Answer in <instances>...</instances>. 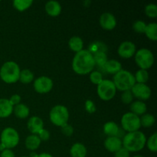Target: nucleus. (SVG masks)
<instances>
[{
	"label": "nucleus",
	"mask_w": 157,
	"mask_h": 157,
	"mask_svg": "<svg viewBox=\"0 0 157 157\" xmlns=\"http://www.w3.org/2000/svg\"><path fill=\"white\" fill-rule=\"evenodd\" d=\"M93 56L95 62V65H98L101 67H104L107 61H108L106 52H99V53L94 55Z\"/></svg>",
	"instance_id": "nucleus-31"
},
{
	"label": "nucleus",
	"mask_w": 157,
	"mask_h": 157,
	"mask_svg": "<svg viewBox=\"0 0 157 157\" xmlns=\"http://www.w3.org/2000/svg\"><path fill=\"white\" fill-rule=\"evenodd\" d=\"M33 3L32 0H14L13 7L19 12H24L29 9Z\"/></svg>",
	"instance_id": "nucleus-28"
},
{
	"label": "nucleus",
	"mask_w": 157,
	"mask_h": 157,
	"mask_svg": "<svg viewBox=\"0 0 157 157\" xmlns=\"http://www.w3.org/2000/svg\"><path fill=\"white\" fill-rule=\"evenodd\" d=\"M103 68L107 73L114 75L120 71L122 70V64L120 61H117V60H108Z\"/></svg>",
	"instance_id": "nucleus-18"
},
{
	"label": "nucleus",
	"mask_w": 157,
	"mask_h": 157,
	"mask_svg": "<svg viewBox=\"0 0 157 157\" xmlns=\"http://www.w3.org/2000/svg\"><path fill=\"white\" fill-rule=\"evenodd\" d=\"M6 147H5V146L3 145L2 144H1V143H0V151L2 152L3 150H6Z\"/></svg>",
	"instance_id": "nucleus-44"
},
{
	"label": "nucleus",
	"mask_w": 157,
	"mask_h": 157,
	"mask_svg": "<svg viewBox=\"0 0 157 157\" xmlns=\"http://www.w3.org/2000/svg\"><path fill=\"white\" fill-rule=\"evenodd\" d=\"M61 132L64 135L67 136H71L73 135L74 133V128L71 125H70L69 124H66L64 125H63L62 127H61Z\"/></svg>",
	"instance_id": "nucleus-37"
},
{
	"label": "nucleus",
	"mask_w": 157,
	"mask_h": 157,
	"mask_svg": "<svg viewBox=\"0 0 157 157\" xmlns=\"http://www.w3.org/2000/svg\"><path fill=\"white\" fill-rule=\"evenodd\" d=\"M37 135L41 141H48L50 139V133L46 129H42Z\"/></svg>",
	"instance_id": "nucleus-39"
},
{
	"label": "nucleus",
	"mask_w": 157,
	"mask_h": 157,
	"mask_svg": "<svg viewBox=\"0 0 157 157\" xmlns=\"http://www.w3.org/2000/svg\"><path fill=\"white\" fill-rule=\"evenodd\" d=\"M19 134L18 131L13 127H6L2 131L1 144L5 146L6 149L12 150V148L16 147L19 143Z\"/></svg>",
	"instance_id": "nucleus-8"
},
{
	"label": "nucleus",
	"mask_w": 157,
	"mask_h": 157,
	"mask_svg": "<svg viewBox=\"0 0 157 157\" xmlns=\"http://www.w3.org/2000/svg\"><path fill=\"white\" fill-rule=\"evenodd\" d=\"M147 137L143 132L135 131L126 133L122 140V145L129 152H139L145 147Z\"/></svg>",
	"instance_id": "nucleus-2"
},
{
	"label": "nucleus",
	"mask_w": 157,
	"mask_h": 157,
	"mask_svg": "<svg viewBox=\"0 0 157 157\" xmlns=\"http://www.w3.org/2000/svg\"><path fill=\"white\" fill-rule=\"evenodd\" d=\"M84 107H85L86 111L89 113H94L96 111V106H95L94 103L91 100H87L86 101Z\"/></svg>",
	"instance_id": "nucleus-38"
},
{
	"label": "nucleus",
	"mask_w": 157,
	"mask_h": 157,
	"mask_svg": "<svg viewBox=\"0 0 157 157\" xmlns=\"http://www.w3.org/2000/svg\"><path fill=\"white\" fill-rule=\"evenodd\" d=\"M0 157H15V153H13V151H12V150L6 149V150H3L2 152H1Z\"/></svg>",
	"instance_id": "nucleus-42"
},
{
	"label": "nucleus",
	"mask_w": 157,
	"mask_h": 157,
	"mask_svg": "<svg viewBox=\"0 0 157 157\" xmlns=\"http://www.w3.org/2000/svg\"><path fill=\"white\" fill-rule=\"evenodd\" d=\"M100 25L105 30H113L117 25V19L114 15L110 12H104L99 19Z\"/></svg>",
	"instance_id": "nucleus-13"
},
{
	"label": "nucleus",
	"mask_w": 157,
	"mask_h": 157,
	"mask_svg": "<svg viewBox=\"0 0 157 157\" xmlns=\"http://www.w3.org/2000/svg\"><path fill=\"white\" fill-rule=\"evenodd\" d=\"M133 157H144V156H142V155H135V156H133Z\"/></svg>",
	"instance_id": "nucleus-45"
},
{
	"label": "nucleus",
	"mask_w": 157,
	"mask_h": 157,
	"mask_svg": "<svg viewBox=\"0 0 157 157\" xmlns=\"http://www.w3.org/2000/svg\"><path fill=\"white\" fill-rule=\"evenodd\" d=\"M133 98H137L138 101H147L151 96V89L147 84L136 83L131 88Z\"/></svg>",
	"instance_id": "nucleus-11"
},
{
	"label": "nucleus",
	"mask_w": 157,
	"mask_h": 157,
	"mask_svg": "<svg viewBox=\"0 0 157 157\" xmlns=\"http://www.w3.org/2000/svg\"><path fill=\"white\" fill-rule=\"evenodd\" d=\"M9 100L10 104H12L13 107H15V105H18V104H19L20 103H21V96L15 94L12 95L10 98V99Z\"/></svg>",
	"instance_id": "nucleus-41"
},
{
	"label": "nucleus",
	"mask_w": 157,
	"mask_h": 157,
	"mask_svg": "<svg viewBox=\"0 0 157 157\" xmlns=\"http://www.w3.org/2000/svg\"><path fill=\"white\" fill-rule=\"evenodd\" d=\"M87 153L86 147L81 143L73 144L70 149V155L71 157H86Z\"/></svg>",
	"instance_id": "nucleus-20"
},
{
	"label": "nucleus",
	"mask_w": 157,
	"mask_h": 157,
	"mask_svg": "<svg viewBox=\"0 0 157 157\" xmlns=\"http://www.w3.org/2000/svg\"><path fill=\"white\" fill-rule=\"evenodd\" d=\"M120 127L114 121H108L105 123L103 127L104 133L108 136H117L119 132Z\"/></svg>",
	"instance_id": "nucleus-23"
},
{
	"label": "nucleus",
	"mask_w": 157,
	"mask_h": 157,
	"mask_svg": "<svg viewBox=\"0 0 157 157\" xmlns=\"http://www.w3.org/2000/svg\"><path fill=\"white\" fill-rule=\"evenodd\" d=\"M113 82L117 90L123 92L131 90L133 86L136 84L134 75L129 71L123 69L113 75Z\"/></svg>",
	"instance_id": "nucleus-4"
},
{
	"label": "nucleus",
	"mask_w": 157,
	"mask_h": 157,
	"mask_svg": "<svg viewBox=\"0 0 157 157\" xmlns=\"http://www.w3.org/2000/svg\"><path fill=\"white\" fill-rule=\"evenodd\" d=\"M27 127L32 134L37 135L42 129H44V122L39 117H31L27 123Z\"/></svg>",
	"instance_id": "nucleus-14"
},
{
	"label": "nucleus",
	"mask_w": 157,
	"mask_h": 157,
	"mask_svg": "<svg viewBox=\"0 0 157 157\" xmlns=\"http://www.w3.org/2000/svg\"><path fill=\"white\" fill-rule=\"evenodd\" d=\"M104 147L110 153H115L122 148V140L117 136H108L104 141Z\"/></svg>",
	"instance_id": "nucleus-15"
},
{
	"label": "nucleus",
	"mask_w": 157,
	"mask_h": 157,
	"mask_svg": "<svg viewBox=\"0 0 157 157\" xmlns=\"http://www.w3.org/2000/svg\"><path fill=\"white\" fill-rule=\"evenodd\" d=\"M133 96L132 94L131 90H126L121 94V101L124 104H130L133 101Z\"/></svg>",
	"instance_id": "nucleus-36"
},
{
	"label": "nucleus",
	"mask_w": 157,
	"mask_h": 157,
	"mask_svg": "<svg viewBox=\"0 0 157 157\" xmlns=\"http://www.w3.org/2000/svg\"><path fill=\"white\" fill-rule=\"evenodd\" d=\"M21 157H29V156H21Z\"/></svg>",
	"instance_id": "nucleus-46"
},
{
	"label": "nucleus",
	"mask_w": 157,
	"mask_h": 157,
	"mask_svg": "<svg viewBox=\"0 0 157 157\" xmlns=\"http://www.w3.org/2000/svg\"><path fill=\"white\" fill-rule=\"evenodd\" d=\"M136 83L140 84H146L149 80V73L147 70L140 69L136 72L134 75Z\"/></svg>",
	"instance_id": "nucleus-30"
},
{
	"label": "nucleus",
	"mask_w": 157,
	"mask_h": 157,
	"mask_svg": "<svg viewBox=\"0 0 157 157\" xmlns=\"http://www.w3.org/2000/svg\"><path fill=\"white\" fill-rule=\"evenodd\" d=\"M145 35L150 40L156 41L157 40V24L156 22H151L147 24L145 29Z\"/></svg>",
	"instance_id": "nucleus-25"
},
{
	"label": "nucleus",
	"mask_w": 157,
	"mask_h": 157,
	"mask_svg": "<svg viewBox=\"0 0 157 157\" xmlns=\"http://www.w3.org/2000/svg\"><path fill=\"white\" fill-rule=\"evenodd\" d=\"M122 129L127 133L138 131L141 127L140 117L136 116L131 112L124 113L121 121Z\"/></svg>",
	"instance_id": "nucleus-9"
},
{
	"label": "nucleus",
	"mask_w": 157,
	"mask_h": 157,
	"mask_svg": "<svg viewBox=\"0 0 157 157\" xmlns=\"http://www.w3.org/2000/svg\"><path fill=\"white\" fill-rule=\"evenodd\" d=\"M135 61L143 70H148L154 63V56L150 49L140 48L135 53Z\"/></svg>",
	"instance_id": "nucleus-6"
},
{
	"label": "nucleus",
	"mask_w": 157,
	"mask_h": 157,
	"mask_svg": "<svg viewBox=\"0 0 157 157\" xmlns=\"http://www.w3.org/2000/svg\"><path fill=\"white\" fill-rule=\"evenodd\" d=\"M34 89L38 94H47L53 88V81L47 76L37 78L34 81Z\"/></svg>",
	"instance_id": "nucleus-10"
},
{
	"label": "nucleus",
	"mask_w": 157,
	"mask_h": 157,
	"mask_svg": "<svg viewBox=\"0 0 157 157\" xmlns=\"http://www.w3.org/2000/svg\"><path fill=\"white\" fill-rule=\"evenodd\" d=\"M107 50V47L105 44L101 41H95L93 42L90 46H89L88 51L92 54V55H95L99 52H106Z\"/></svg>",
	"instance_id": "nucleus-29"
},
{
	"label": "nucleus",
	"mask_w": 157,
	"mask_h": 157,
	"mask_svg": "<svg viewBox=\"0 0 157 157\" xmlns=\"http://www.w3.org/2000/svg\"><path fill=\"white\" fill-rule=\"evenodd\" d=\"M68 46L71 50L78 53L84 48V41L81 37L73 36L69 39Z\"/></svg>",
	"instance_id": "nucleus-24"
},
{
	"label": "nucleus",
	"mask_w": 157,
	"mask_h": 157,
	"mask_svg": "<svg viewBox=\"0 0 157 157\" xmlns=\"http://www.w3.org/2000/svg\"><path fill=\"white\" fill-rule=\"evenodd\" d=\"M132 27H133V29L134 30L135 32L139 34H143L145 32L147 24H146L145 21H142V20H136V21L133 22Z\"/></svg>",
	"instance_id": "nucleus-34"
},
{
	"label": "nucleus",
	"mask_w": 157,
	"mask_h": 157,
	"mask_svg": "<svg viewBox=\"0 0 157 157\" xmlns=\"http://www.w3.org/2000/svg\"><path fill=\"white\" fill-rule=\"evenodd\" d=\"M34 78H35V75L33 72L29 69H23L20 72L19 81H21L23 84H29L34 81Z\"/></svg>",
	"instance_id": "nucleus-27"
},
{
	"label": "nucleus",
	"mask_w": 157,
	"mask_h": 157,
	"mask_svg": "<svg viewBox=\"0 0 157 157\" xmlns=\"http://www.w3.org/2000/svg\"><path fill=\"white\" fill-rule=\"evenodd\" d=\"M147 110V104L141 101H136L134 102H132L130 104V110L131 113H134L136 116H142L144 113H146Z\"/></svg>",
	"instance_id": "nucleus-21"
},
{
	"label": "nucleus",
	"mask_w": 157,
	"mask_h": 157,
	"mask_svg": "<svg viewBox=\"0 0 157 157\" xmlns=\"http://www.w3.org/2000/svg\"><path fill=\"white\" fill-rule=\"evenodd\" d=\"M97 91L99 98L104 101L113 99L117 94V88L111 80H103L98 85Z\"/></svg>",
	"instance_id": "nucleus-7"
},
{
	"label": "nucleus",
	"mask_w": 157,
	"mask_h": 157,
	"mask_svg": "<svg viewBox=\"0 0 157 157\" xmlns=\"http://www.w3.org/2000/svg\"><path fill=\"white\" fill-rule=\"evenodd\" d=\"M136 52V48L134 43L130 41H123L119 45L117 49V53L119 56L122 58L128 59L134 56Z\"/></svg>",
	"instance_id": "nucleus-12"
},
{
	"label": "nucleus",
	"mask_w": 157,
	"mask_h": 157,
	"mask_svg": "<svg viewBox=\"0 0 157 157\" xmlns=\"http://www.w3.org/2000/svg\"><path fill=\"white\" fill-rule=\"evenodd\" d=\"M41 140L36 134H31L28 136L25 139V147L28 150H31V151H35L41 145Z\"/></svg>",
	"instance_id": "nucleus-19"
},
{
	"label": "nucleus",
	"mask_w": 157,
	"mask_h": 157,
	"mask_svg": "<svg viewBox=\"0 0 157 157\" xmlns=\"http://www.w3.org/2000/svg\"><path fill=\"white\" fill-rule=\"evenodd\" d=\"M36 157H53L52 154L50 153H40V154L37 155Z\"/></svg>",
	"instance_id": "nucleus-43"
},
{
	"label": "nucleus",
	"mask_w": 157,
	"mask_h": 157,
	"mask_svg": "<svg viewBox=\"0 0 157 157\" xmlns=\"http://www.w3.org/2000/svg\"><path fill=\"white\" fill-rule=\"evenodd\" d=\"M13 113V106L9 99L0 98V118L9 117Z\"/></svg>",
	"instance_id": "nucleus-17"
},
{
	"label": "nucleus",
	"mask_w": 157,
	"mask_h": 157,
	"mask_svg": "<svg viewBox=\"0 0 157 157\" xmlns=\"http://www.w3.org/2000/svg\"><path fill=\"white\" fill-rule=\"evenodd\" d=\"M90 80L94 84L98 85L103 81V75L98 71H92L90 73Z\"/></svg>",
	"instance_id": "nucleus-35"
},
{
	"label": "nucleus",
	"mask_w": 157,
	"mask_h": 157,
	"mask_svg": "<svg viewBox=\"0 0 157 157\" xmlns=\"http://www.w3.org/2000/svg\"><path fill=\"white\" fill-rule=\"evenodd\" d=\"M13 113L19 119H25L29 117V113H30V110L27 105L20 103L18 105L13 107Z\"/></svg>",
	"instance_id": "nucleus-22"
},
{
	"label": "nucleus",
	"mask_w": 157,
	"mask_h": 157,
	"mask_svg": "<svg viewBox=\"0 0 157 157\" xmlns=\"http://www.w3.org/2000/svg\"><path fill=\"white\" fill-rule=\"evenodd\" d=\"M46 13L48 15L52 17H56L61 14V6L58 2L55 0H51L46 2L44 6Z\"/></svg>",
	"instance_id": "nucleus-16"
},
{
	"label": "nucleus",
	"mask_w": 157,
	"mask_h": 157,
	"mask_svg": "<svg viewBox=\"0 0 157 157\" xmlns=\"http://www.w3.org/2000/svg\"><path fill=\"white\" fill-rule=\"evenodd\" d=\"M21 70L16 62L6 61L0 68V78L6 84H14L19 81Z\"/></svg>",
	"instance_id": "nucleus-3"
},
{
	"label": "nucleus",
	"mask_w": 157,
	"mask_h": 157,
	"mask_svg": "<svg viewBox=\"0 0 157 157\" xmlns=\"http://www.w3.org/2000/svg\"><path fill=\"white\" fill-rule=\"evenodd\" d=\"M95 67L94 56L88 50L83 49L75 54L72 61V69L79 75L90 74Z\"/></svg>",
	"instance_id": "nucleus-1"
},
{
	"label": "nucleus",
	"mask_w": 157,
	"mask_h": 157,
	"mask_svg": "<svg viewBox=\"0 0 157 157\" xmlns=\"http://www.w3.org/2000/svg\"><path fill=\"white\" fill-rule=\"evenodd\" d=\"M140 120L141 127H147V128L153 127L156 122L155 117L150 113H144L141 116V117H140Z\"/></svg>",
	"instance_id": "nucleus-26"
},
{
	"label": "nucleus",
	"mask_w": 157,
	"mask_h": 157,
	"mask_svg": "<svg viewBox=\"0 0 157 157\" xmlns=\"http://www.w3.org/2000/svg\"><path fill=\"white\" fill-rule=\"evenodd\" d=\"M114 157H130V152L127 151L125 148L122 147L114 153Z\"/></svg>",
	"instance_id": "nucleus-40"
},
{
	"label": "nucleus",
	"mask_w": 157,
	"mask_h": 157,
	"mask_svg": "<svg viewBox=\"0 0 157 157\" xmlns=\"http://www.w3.org/2000/svg\"><path fill=\"white\" fill-rule=\"evenodd\" d=\"M146 145L147 146V148L149 150L153 153H156L157 151V133L155 132L153 134H152L150 136L148 140H147Z\"/></svg>",
	"instance_id": "nucleus-32"
},
{
	"label": "nucleus",
	"mask_w": 157,
	"mask_h": 157,
	"mask_svg": "<svg viewBox=\"0 0 157 157\" xmlns=\"http://www.w3.org/2000/svg\"><path fill=\"white\" fill-rule=\"evenodd\" d=\"M145 14L150 18H156L157 17V6L154 3H150L145 6Z\"/></svg>",
	"instance_id": "nucleus-33"
},
{
	"label": "nucleus",
	"mask_w": 157,
	"mask_h": 157,
	"mask_svg": "<svg viewBox=\"0 0 157 157\" xmlns=\"http://www.w3.org/2000/svg\"><path fill=\"white\" fill-rule=\"evenodd\" d=\"M49 118L54 125L61 127L67 124L69 120V111L65 106L58 104L52 108L49 113Z\"/></svg>",
	"instance_id": "nucleus-5"
}]
</instances>
